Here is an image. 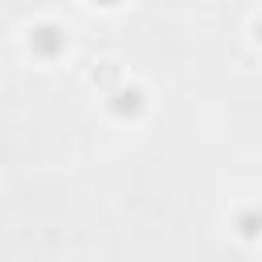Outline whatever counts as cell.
<instances>
[{
    "label": "cell",
    "mask_w": 262,
    "mask_h": 262,
    "mask_svg": "<svg viewBox=\"0 0 262 262\" xmlns=\"http://www.w3.org/2000/svg\"><path fill=\"white\" fill-rule=\"evenodd\" d=\"M53 33H57V29H41V37H37L41 49H57V37H53Z\"/></svg>",
    "instance_id": "obj_1"
},
{
    "label": "cell",
    "mask_w": 262,
    "mask_h": 262,
    "mask_svg": "<svg viewBox=\"0 0 262 262\" xmlns=\"http://www.w3.org/2000/svg\"><path fill=\"white\" fill-rule=\"evenodd\" d=\"M102 4H115V0H102Z\"/></svg>",
    "instance_id": "obj_2"
}]
</instances>
